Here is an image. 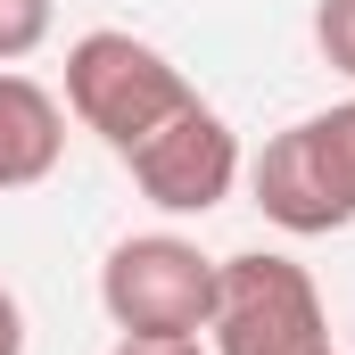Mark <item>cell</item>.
I'll return each instance as SVG.
<instances>
[{
  "label": "cell",
  "mask_w": 355,
  "mask_h": 355,
  "mask_svg": "<svg viewBox=\"0 0 355 355\" xmlns=\"http://www.w3.org/2000/svg\"><path fill=\"white\" fill-rule=\"evenodd\" d=\"M190 99H198L190 75H182L157 42H141V33L99 25V33H83V42L67 50V107H75V124L99 132L116 157L141 149V141H149L166 116H182Z\"/></svg>",
  "instance_id": "obj_1"
},
{
  "label": "cell",
  "mask_w": 355,
  "mask_h": 355,
  "mask_svg": "<svg viewBox=\"0 0 355 355\" xmlns=\"http://www.w3.org/2000/svg\"><path fill=\"white\" fill-rule=\"evenodd\" d=\"M207 339L215 355H331V314L306 265L248 248V257H215Z\"/></svg>",
  "instance_id": "obj_2"
},
{
  "label": "cell",
  "mask_w": 355,
  "mask_h": 355,
  "mask_svg": "<svg viewBox=\"0 0 355 355\" xmlns=\"http://www.w3.org/2000/svg\"><path fill=\"white\" fill-rule=\"evenodd\" d=\"M248 182H257L265 223H281V232H297V240L347 232L355 223V99L272 132Z\"/></svg>",
  "instance_id": "obj_3"
},
{
  "label": "cell",
  "mask_w": 355,
  "mask_h": 355,
  "mask_svg": "<svg viewBox=\"0 0 355 355\" xmlns=\"http://www.w3.org/2000/svg\"><path fill=\"white\" fill-rule=\"evenodd\" d=\"M99 306L116 331L141 339H198L215 314V257H198L182 232H132L99 265Z\"/></svg>",
  "instance_id": "obj_4"
},
{
  "label": "cell",
  "mask_w": 355,
  "mask_h": 355,
  "mask_svg": "<svg viewBox=\"0 0 355 355\" xmlns=\"http://www.w3.org/2000/svg\"><path fill=\"white\" fill-rule=\"evenodd\" d=\"M124 166H132V182H141L149 207H166V215H207V207H223L232 182H240V132H232L207 99H190V107L166 116L141 149H124Z\"/></svg>",
  "instance_id": "obj_5"
},
{
  "label": "cell",
  "mask_w": 355,
  "mask_h": 355,
  "mask_svg": "<svg viewBox=\"0 0 355 355\" xmlns=\"http://www.w3.org/2000/svg\"><path fill=\"white\" fill-rule=\"evenodd\" d=\"M58 149H67V107L33 75H0V190L50 182Z\"/></svg>",
  "instance_id": "obj_6"
},
{
  "label": "cell",
  "mask_w": 355,
  "mask_h": 355,
  "mask_svg": "<svg viewBox=\"0 0 355 355\" xmlns=\"http://www.w3.org/2000/svg\"><path fill=\"white\" fill-rule=\"evenodd\" d=\"M50 42V0H0V67L33 58Z\"/></svg>",
  "instance_id": "obj_7"
},
{
  "label": "cell",
  "mask_w": 355,
  "mask_h": 355,
  "mask_svg": "<svg viewBox=\"0 0 355 355\" xmlns=\"http://www.w3.org/2000/svg\"><path fill=\"white\" fill-rule=\"evenodd\" d=\"M314 42H322V58L355 83V0H314Z\"/></svg>",
  "instance_id": "obj_8"
},
{
  "label": "cell",
  "mask_w": 355,
  "mask_h": 355,
  "mask_svg": "<svg viewBox=\"0 0 355 355\" xmlns=\"http://www.w3.org/2000/svg\"><path fill=\"white\" fill-rule=\"evenodd\" d=\"M107 355H207V347H198V339H141V331H116Z\"/></svg>",
  "instance_id": "obj_9"
},
{
  "label": "cell",
  "mask_w": 355,
  "mask_h": 355,
  "mask_svg": "<svg viewBox=\"0 0 355 355\" xmlns=\"http://www.w3.org/2000/svg\"><path fill=\"white\" fill-rule=\"evenodd\" d=\"M0 355H25V306L0 289Z\"/></svg>",
  "instance_id": "obj_10"
}]
</instances>
